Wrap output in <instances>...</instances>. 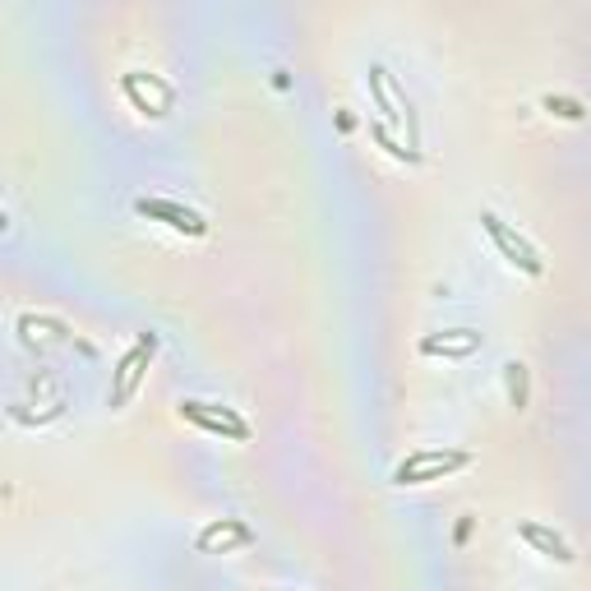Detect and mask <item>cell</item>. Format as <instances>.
Instances as JSON below:
<instances>
[{"label":"cell","mask_w":591,"mask_h":591,"mask_svg":"<svg viewBox=\"0 0 591 591\" xmlns=\"http://www.w3.org/2000/svg\"><path fill=\"white\" fill-rule=\"evenodd\" d=\"M481 347V333H471V328H453V333H435V338L421 342V356H453V361H462V356H471V351Z\"/></svg>","instance_id":"52a82bcc"},{"label":"cell","mask_w":591,"mask_h":591,"mask_svg":"<svg viewBox=\"0 0 591 591\" xmlns=\"http://www.w3.org/2000/svg\"><path fill=\"white\" fill-rule=\"evenodd\" d=\"M153 347H157V338L148 333V338H139V342H134V347L121 356V365H116V379H111V407H125V402L134 398V388L144 384L148 361H153Z\"/></svg>","instance_id":"3957f363"},{"label":"cell","mask_w":591,"mask_h":591,"mask_svg":"<svg viewBox=\"0 0 591 591\" xmlns=\"http://www.w3.org/2000/svg\"><path fill=\"white\" fill-rule=\"evenodd\" d=\"M545 111H550V116H559V121H582V116H587V111H582V102H573V97H545Z\"/></svg>","instance_id":"9c48e42d"},{"label":"cell","mask_w":591,"mask_h":591,"mask_svg":"<svg viewBox=\"0 0 591 591\" xmlns=\"http://www.w3.org/2000/svg\"><path fill=\"white\" fill-rule=\"evenodd\" d=\"M254 541V531L245 527V522H236V518H222V522H213V527H204L199 531V555H227V550H236V545H250Z\"/></svg>","instance_id":"8992f818"},{"label":"cell","mask_w":591,"mask_h":591,"mask_svg":"<svg viewBox=\"0 0 591 591\" xmlns=\"http://www.w3.org/2000/svg\"><path fill=\"white\" fill-rule=\"evenodd\" d=\"M181 416L190 425H199V430H208V435H227V439H250V425L236 416L231 407H213V402H181Z\"/></svg>","instance_id":"277c9868"},{"label":"cell","mask_w":591,"mask_h":591,"mask_svg":"<svg viewBox=\"0 0 591 591\" xmlns=\"http://www.w3.org/2000/svg\"><path fill=\"white\" fill-rule=\"evenodd\" d=\"M518 536H522L527 545H536L541 555H550L555 564H573V550H568V541H564V536H555L550 527H536V522H522V527H518Z\"/></svg>","instance_id":"ba28073f"},{"label":"cell","mask_w":591,"mask_h":591,"mask_svg":"<svg viewBox=\"0 0 591 591\" xmlns=\"http://www.w3.org/2000/svg\"><path fill=\"white\" fill-rule=\"evenodd\" d=\"M139 218H153V222H167L171 231H181V236H208V222L194 213V208L176 204V199H139L134 204Z\"/></svg>","instance_id":"5b68a950"},{"label":"cell","mask_w":591,"mask_h":591,"mask_svg":"<svg viewBox=\"0 0 591 591\" xmlns=\"http://www.w3.org/2000/svg\"><path fill=\"white\" fill-rule=\"evenodd\" d=\"M374 139H379V148H388V153L398 157V162H416V153H411V148H402L398 139L388 134V125H384V121H374Z\"/></svg>","instance_id":"8fae6325"},{"label":"cell","mask_w":591,"mask_h":591,"mask_svg":"<svg viewBox=\"0 0 591 591\" xmlns=\"http://www.w3.org/2000/svg\"><path fill=\"white\" fill-rule=\"evenodd\" d=\"M481 227L490 231V241L499 245V254H504L513 268H522V273H531V278H541V273H545L541 254H536V245H531L527 236H518V231L508 227L499 213H481Z\"/></svg>","instance_id":"7a4b0ae2"},{"label":"cell","mask_w":591,"mask_h":591,"mask_svg":"<svg viewBox=\"0 0 591 591\" xmlns=\"http://www.w3.org/2000/svg\"><path fill=\"white\" fill-rule=\"evenodd\" d=\"M471 467V453L462 448H416L411 458H402L393 467V485H425V481H444L448 471Z\"/></svg>","instance_id":"6da1fadb"},{"label":"cell","mask_w":591,"mask_h":591,"mask_svg":"<svg viewBox=\"0 0 591 591\" xmlns=\"http://www.w3.org/2000/svg\"><path fill=\"white\" fill-rule=\"evenodd\" d=\"M508 370V398H513V407H527V370L522 365H504Z\"/></svg>","instance_id":"30bf717a"}]
</instances>
